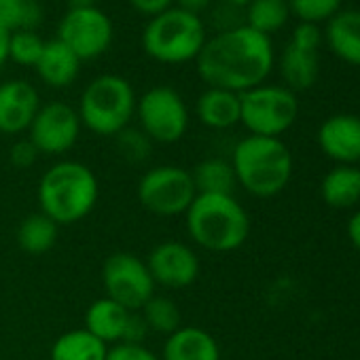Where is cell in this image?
Listing matches in <instances>:
<instances>
[{"label": "cell", "mask_w": 360, "mask_h": 360, "mask_svg": "<svg viewBox=\"0 0 360 360\" xmlns=\"http://www.w3.org/2000/svg\"><path fill=\"white\" fill-rule=\"evenodd\" d=\"M148 335V326L144 324L140 311H131L129 322H127V330L123 337V343H142Z\"/></svg>", "instance_id": "e575fe53"}, {"label": "cell", "mask_w": 360, "mask_h": 360, "mask_svg": "<svg viewBox=\"0 0 360 360\" xmlns=\"http://www.w3.org/2000/svg\"><path fill=\"white\" fill-rule=\"evenodd\" d=\"M347 238H349L352 246L360 252V210H356V212L349 217V223H347Z\"/></svg>", "instance_id": "8d00e7d4"}, {"label": "cell", "mask_w": 360, "mask_h": 360, "mask_svg": "<svg viewBox=\"0 0 360 360\" xmlns=\"http://www.w3.org/2000/svg\"><path fill=\"white\" fill-rule=\"evenodd\" d=\"M174 0H129V5L146 18H155L163 11H167L172 7Z\"/></svg>", "instance_id": "d590c367"}, {"label": "cell", "mask_w": 360, "mask_h": 360, "mask_svg": "<svg viewBox=\"0 0 360 360\" xmlns=\"http://www.w3.org/2000/svg\"><path fill=\"white\" fill-rule=\"evenodd\" d=\"M136 104L138 100L127 79L119 75H100L83 89L77 112L81 125L91 134L115 138L129 127Z\"/></svg>", "instance_id": "5b68a950"}, {"label": "cell", "mask_w": 360, "mask_h": 360, "mask_svg": "<svg viewBox=\"0 0 360 360\" xmlns=\"http://www.w3.org/2000/svg\"><path fill=\"white\" fill-rule=\"evenodd\" d=\"M140 129L153 144H174L189 129V108L174 87L157 85L144 91L136 104Z\"/></svg>", "instance_id": "9c48e42d"}, {"label": "cell", "mask_w": 360, "mask_h": 360, "mask_svg": "<svg viewBox=\"0 0 360 360\" xmlns=\"http://www.w3.org/2000/svg\"><path fill=\"white\" fill-rule=\"evenodd\" d=\"M112 22L96 5L70 7L58 28V41H62L81 62L100 58L112 43Z\"/></svg>", "instance_id": "8fae6325"}, {"label": "cell", "mask_w": 360, "mask_h": 360, "mask_svg": "<svg viewBox=\"0 0 360 360\" xmlns=\"http://www.w3.org/2000/svg\"><path fill=\"white\" fill-rule=\"evenodd\" d=\"M43 22V9L37 0H0V28L9 32L34 30Z\"/></svg>", "instance_id": "83f0119b"}, {"label": "cell", "mask_w": 360, "mask_h": 360, "mask_svg": "<svg viewBox=\"0 0 360 360\" xmlns=\"http://www.w3.org/2000/svg\"><path fill=\"white\" fill-rule=\"evenodd\" d=\"M238 185L255 198L280 195L292 176L290 148L280 138L246 136L231 153Z\"/></svg>", "instance_id": "3957f363"}, {"label": "cell", "mask_w": 360, "mask_h": 360, "mask_svg": "<svg viewBox=\"0 0 360 360\" xmlns=\"http://www.w3.org/2000/svg\"><path fill=\"white\" fill-rule=\"evenodd\" d=\"M206 41L208 37L202 18L178 7H169L150 18L142 34L146 56L161 64H187L198 60Z\"/></svg>", "instance_id": "8992f818"}, {"label": "cell", "mask_w": 360, "mask_h": 360, "mask_svg": "<svg viewBox=\"0 0 360 360\" xmlns=\"http://www.w3.org/2000/svg\"><path fill=\"white\" fill-rule=\"evenodd\" d=\"M102 284L106 297L129 311H140L157 288L146 263L131 252H115L104 261Z\"/></svg>", "instance_id": "30bf717a"}, {"label": "cell", "mask_w": 360, "mask_h": 360, "mask_svg": "<svg viewBox=\"0 0 360 360\" xmlns=\"http://www.w3.org/2000/svg\"><path fill=\"white\" fill-rule=\"evenodd\" d=\"M274 62L276 53L271 37L244 24L208 39L195 66L200 79L208 87L244 94L265 83Z\"/></svg>", "instance_id": "6da1fadb"}, {"label": "cell", "mask_w": 360, "mask_h": 360, "mask_svg": "<svg viewBox=\"0 0 360 360\" xmlns=\"http://www.w3.org/2000/svg\"><path fill=\"white\" fill-rule=\"evenodd\" d=\"M136 195L140 206L155 217H185L198 191L187 167L165 163L140 176Z\"/></svg>", "instance_id": "ba28073f"}, {"label": "cell", "mask_w": 360, "mask_h": 360, "mask_svg": "<svg viewBox=\"0 0 360 360\" xmlns=\"http://www.w3.org/2000/svg\"><path fill=\"white\" fill-rule=\"evenodd\" d=\"M146 267L157 286L180 290L191 286L200 276V257L198 252L178 240L159 242L146 257Z\"/></svg>", "instance_id": "4fadbf2b"}, {"label": "cell", "mask_w": 360, "mask_h": 360, "mask_svg": "<svg viewBox=\"0 0 360 360\" xmlns=\"http://www.w3.org/2000/svg\"><path fill=\"white\" fill-rule=\"evenodd\" d=\"M193 185L198 193H208V195H233L238 180L236 172L231 167V161L212 157L200 161L193 169Z\"/></svg>", "instance_id": "cb8c5ba5"}, {"label": "cell", "mask_w": 360, "mask_h": 360, "mask_svg": "<svg viewBox=\"0 0 360 360\" xmlns=\"http://www.w3.org/2000/svg\"><path fill=\"white\" fill-rule=\"evenodd\" d=\"M290 9L286 0H250L246 9V26L271 37L288 22Z\"/></svg>", "instance_id": "484cf974"}, {"label": "cell", "mask_w": 360, "mask_h": 360, "mask_svg": "<svg viewBox=\"0 0 360 360\" xmlns=\"http://www.w3.org/2000/svg\"><path fill=\"white\" fill-rule=\"evenodd\" d=\"M324 39L328 49L349 66H360V11L345 9L326 22Z\"/></svg>", "instance_id": "ac0fdd59"}, {"label": "cell", "mask_w": 360, "mask_h": 360, "mask_svg": "<svg viewBox=\"0 0 360 360\" xmlns=\"http://www.w3.org/2000/svg\"><path fill=\"white\" fill-rule=\"evenodd\" d=\"M176 3H178V9H185L189 13L200 15L202 11H206L212 5V0H176Z\"/></svg>", "instance_id": "74e56055"}, {"label": "cell", "mask_w": 360, "mask_h": 360, "mask_svg": "<svg viewBox=\"0 0 360 360\" xmlns=\"http://www.w3.org/2000/svg\"><path fill=\"white\" fill-rule=\"evenodd\" d=\"M280 72L290 91L309 89L320 72L318 51H305L288 43L280 60Z\"/></svg>", "instance_id": "7402d4cb"}, {"label": "cell", "mask_w": 360, "mask_h": 360, "mask_svg": "<svg viewBox=\"0 0 360 360\" xmlns=\"http://www.w3.org/2000/svg\"><path fill=\"white\" fill-rule=\"evenodd\" d=\"M115 142L121 157L129 163H142L153 153V142L140 127H125L115 136Z\"/></svg>", "instance_id": "f546056e"}, {"label": "cell", "mask_w": 360, "mask_h": 360, "mask_svg": "<svg viewBox=\"0 0 360 360\" xmlns=\"http://www.w3.org/2000/svg\"><path fill=\"white\" fill-rule=\"evenodd\" d=\"M322 202L335 210H347L360 204V167L337 165L326 172L320 185Z\"/></svg>", "instance_id": "44dd1931"}, {"label": "cell", "mask_w": 360, "mask_h": 360, "mask_svg": "<svg viewBox=\"0 0 360 360\" xmlns=\"http://www.w3.org/2000/svg\"><path fill=\"white\" fill-rule=\"evenodd\" d=\"M223 3L229 7H236V9H244V7H248L250 0H223Z\"/></svg>", "instance_id": "ab89813d"}, {"label": "cell", "mask_w": 360, "mask_h": 360, "mask_svg": "<svg viewBox=\"0 0 360 360\" xmlns=\"http://www.w3.org/2000/svg\"><path fill=\"white\" fill-rule=\"evenodd\" d=\"M85 5H94V0H70V7H85Z\"/></svg>", "instance_id": "60d3db41"}, {"label": "cell", "mask_w": 360, "mask_h": 360, "mask_svg": "<svg viewBox=\"0 0 360 360\" xmlns=\"http://www.w3.org/2000/svg\"><path fill=\"white\" fill-rule=\"evenodd\" d=\"M41 153L37 150V146L28 140V138H22L18 142H13L11 150H9V161L13 167L18 169H28L32 167L37 161H39Z\"/></svg>", "instance_id": "d6a6232c"}, {"label": "cell", "mask_w": 360, "mask_h": 360, "mask_svg": "<svg viewBox=\"0 0 360 360\" xmlns=\"http://www.w3.org/2000/svg\"><path fill=\"white\" fill-rule=\"evenodd\" d=\"M299 117L295 91L282 85H259L240 94V123L250 136L280 138Z\"/></svg>", "instance_id": "52a82bcc"}, {"label": "cell", "mask_w": 360, "mask_h": 360, "mask_svg": "<svg viewBox=\"0 0 360 360\" xmlns=\"http://www.w3.org/2000/svg\"><path fill=\"white\" fill-rule=\"evenodd\" d=\"M41 108L39 91L32 83L11 79L0 83V134L20 136L28 131Z\"/></svg>", "instance_id": "5bb4252c"}, {"label": "cell", "mask_w": 360, "mask_h": 360, "mask_svg": "<svg viewBox=\"0 0 360 360\" xmlns=\"http://www.w3.org/2000/svg\"><path fill=\"white\" fill-rule=\"evenodd\" d=\"M34 68L45 85L53 89H64L77 81L81 70V60L62 41L53 39V41H45V49Z\"/></svg>", "instance_id": "d6986e66"}, {"label": "cell", "mask_w": 360, "mask_h": 360, "mask_svg": "<svg viewBox=\"0 0 360 360\" xmlns=\"http://www.w3.org/2000/svg\"><path fill=\"white\" fill-rule=\"evenodd\" d=\"M320 41H322L320 28L316 24H303V22L292 30V37H290V45L305 49V51H318Z\"/></svg>", "instance_id": "836d02e7"}, {"label": "cell", "mask_w": 360, "mask_h": 360, "mask_svg": "<svg viewBox=\"0 0 360 360\" xmlns=\"http://www.w3.org/2000/svg\"><path fill=\"white\" fill-rule=\"evenodd\" d=\"M161 360H221L219 341L200 326H180L165 337Z\"/></svg>", "instance_id": "2e32d148"}, {"label": "cell", "mask_w": 360, "mask_h": 360, "mask_svg": "<svg viewBox=\"0 0 360 360\" xmlns=\"http://www.w3.org/2000/svg\"><path fill=\"white\" fill-rule=\"evenodd\" d=\"M131 311L125 309L123 305H119L117 301L102 297L96 299L87 311H85V330H89L94 337H98L100 341H104L108 347L123 343L125 330H127V322H129Z\"/></svg>", "instance_id": "e0dca14e"}, {"label": "cell", "mask_w": 360, "mask_h": 360, "mask_svg": "<svg viewBox=\"0 0 360 360\" xmlns=\"http://www.w3.org/2000/svg\"><path fill=\"white\" fill-rule=\"evenodd\" d=\"M290 13H295L303 24L328 22L341 11V0H286Z\"/></svg>", "instance_id": "4dcf8cb0"}, {"label": "cell", "mask_w": 360, "mask_h": 360, "mask_svg": "<svg viewBox=\"0 0 360 360\" xmlns=\"http://www.w3.org/2000/svg\"><path fill=\"white\" fill-rule=\"evenodd\" d=\"M45 49V41L34 30H15L11 32L9 43V60L20 66H37L41 53Z\"/></svg>", "instance_id": "f1b7e54d"}, {"label": "cell", "mask_w": 360, "mask_h": 360, "mask_svg": "<svg viewBox=\"0 0 360 360\" xmlns=\"http://www.w3.org/2000/svg\"><path fill=\"white\" fill-rule=\"evenodd\" d=\"M81 119L77 108L66 102L41 104L28 127V140L41 155H66L81 136Z\"/></svg>", "instance_id": "7c38bea8"}, {"label": "cell", "mask_w": 360, "mask_h": 360, "mask_svg": "<svg viewBox=\"0 0 360 360\" xmlns=\"http://www.w3.org/2000/svg\"><path fill=\"white\" fill-rule=\"evenodd\" d=\"M106 360H161V356L144 343H117L108 347Z\"/></svg>", "instance_id": "1f68e13d"}, {"label": "cell", "mask_w": 360, "mask_h": 360, "mask_svg": "<svg viewBox=\"0 0 360 360\" xmlns=\"http://www.w3.org/2000/svg\"><path fill=\"white\" fill-rule=\"evenodd\" d=\"M195 115L210 129H231L240 123V94L208 87L195 102Z\"/></svg>", "instance_id": "ffe728a7"}, {"label": "cell", "mask_w": 360, "mask_h": 360, "mask_svg": "<svg viewBox=\"0 0 360 360\" xmlns=\"http://www.w3.org/2000/svg\"><path fill=\"white\" fill-rule=\"evenodd\" d=\"M108 345L85 328L60 335L51 345V360H106Z\"/></svg>", "instance_id": "603a6c76"}, {"label": "cell", "mask_w": 360, "mask_h": 360, "mask_svg": "<svg viewBox=\"0 0 360 360\" xmlns=\"http://www.w3.org/2000/svg\"><path fill=\"white\" fill-rule=\"evenodd\" d=\"M100 198L94 169L81 161L62 159L47 167L39 183V206L58 227L87 219Z\"/></svg>", "instance_id": "7a4b0ae2"}, {"label": "cell", "mask_w": 360, "mask_h": 360, "mask_svg": "<svg viewBox=\"0 0 360 360\" xmlns=\"http://www.w3.org/2000/svg\"><path fill=\"white\" fill-rule=\"evenodd\" d=\"M140 316L148 326V333H159L165 337L183 326V316H180L178 305L169 297H161V295H153L142 305Z\"/></svg>", "instance_id": "4316f807"}, {"label": "cell", "mask_w": 360, "mask_h": 360, "mask_svg": "<svg viewBox=\"0 0 360 360\" xmlns=\"http://www.w3.org/2000/svg\"><path fill=\"white\" fill-rule=\"evenodd\" d=\"M320 150L339 165H354L360 161V117L333 115L318 129Z\"/></svg>", "instance_id": "9a60e30c"}, {"label": "cell", "mask_w": 360, "mask_h": 360, "mask_svg": "<svg viewBox=\"0 0 360 360\" xmlns=\"http://www.w3.org/2000/svg\"><path fill=\"white\" fill-rule=\"evenodd\" d=\"M60 227L43 212L28 214L18 227V244L28 255H45L58 242Z\"/></svg>", "instance_id": "d4e9b609"}, {"label": "cell", "mask_w": 360, "mask_h": 360, "mask_svg": "<svg viewBox=\"0 0 360 360\" xmlns=\"http://www.w3.org/2000/svg\"><path fill=\"white\" fill-rule=\"evenodd\" d=\"M9 43H11V32L0 28V68H3L9 60Z\"/></svg>", "instance_id": "f35d334b"}, {"label": "cell", "mask_w": 360, "mask_h": 360, "mask_svg": "<svg viewBox=\"0 0 360 360\" xmlns=\"http://www.w3.org/2000/svg\"><path fill=\"white\" fill-rule=\"evenodd\" d=\"M185 225L189 238L208 252H233L250 236V217L233 195L198 193Z\"/></svg>", "instance_id": "277c9868"}]
</instances>
